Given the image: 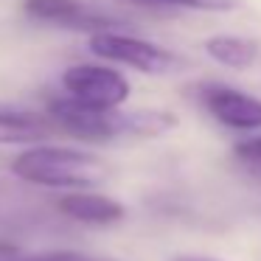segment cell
I'll use <instances>...</instances> for the list:
<instances>
[{
	"mask_svg": "<svg viewBox=\"0 0 261 261\" xmlns=\"http://www.w3.org/2000/svg\"><path fill=\"white\" fill-rule=\"evenodd\" d=\"M51 132V121L23 110H0V146L34 143Z\"/></svg>",
	"mask_w": 261,
	"mask_h": 261,
	"instance_id": "obj_8",
	"label": "cell"
},
{
	"mask_svg": "<svg viewBox=\"0 0 261 261\" xmlns=\"http://www.w3.org/2000/svg\"><path fill=\"white\" fill-rule=\"evenodd\" d=\"M62 87L70 98L98 110L121 107L132 90L121 70L104 65H70L62 73Z\"/></svg>",
	"mask_w": 261,
	"mask_h": 261,
	"instance_id": "obj_3",
	"label": "cell"
},
{
	"mask_svg": "<svg viewBox=\"0 0 261 261\" xmlns=\"http://www.w3.org/2000/svg\"><path fill=\"white\" fill-rule=\"evenodd\" d=\"M154 3H169V6H186V9H202V12H227L236 3L233 0H154Z\"/></svg>",
	"mask_w": 261,
	"mask_h": 261,
	"instance_id": "obj_12",
	"label": "cell"
},
{
	"mask_svg": "<svg viewBox=\"0 0 261 261\" xmlns=\"http://www.w3.org/2000/svg\"><path fill=\"white\" fill-rule=\"evenodd\" d=\"M186 261H199V258H186Z\"/></svg>",
	"mask_w": 261,
	"mask_h": 261,
	"instance_id": "obj_14",
	"label": "cell"
},
{
	"mask_svg": "<svg viewBox=\"0 0 261 261\" xmlns=\"http://www.w3.org/2000/svg\"><path fill=\"white\" fill-rule=\"evenodd\" d=\"M17 261H96V258L73 253V250H51V253H34V255H25V258H17Z\"/></svg>",
	"mask_w": 261,
	"mask_h": 261,
	"instance_id": "obj_13",
	"label": "cell"
},
{
	"mask_svg": "<svg viewBox=\"0 0 261 261\" xmlns=\"http://www.w3.org/2000/svg\"><path fill=\"white\" fill-rule=\"evenodd\" d=\"M23 12L37 23H51L59 29L104 31V25H110L107 17L87 9L79 0H23Z\"/></svg>",
	"mask_w": 261,
	"mask_h": 261,
	"instance_id": "obj_6",
	"label": "cell"
},
{
	"mask_svg": "<svg viewBox=\"0 0 261 261\" xmlns=\"http://www.w3.org/2000/svg\"><path fill=\"white\" fill-rule=\"evenodd\" d=\"M12 171L20 180L42 188L82 191L107 182L110 163L98 154L68 146H31L12 160Z\"/></svg>",
	"mask_w": 261,
	"mask_h": 261,
	"instance_id": "obj_1",
	"label": "cell"
},
{
	"mask_svg": "<svg viewBox=\"0 0 261 261\" xmlns=\"http://www.w3.org/2000/svg\"><path fill=\"white\" fill-rule=\"evenodd\" d=\"M202 104L222 126L239 132L261 129V98L227 85H208L202 90Z\"/></svg>",
	"mask_w": 261,
	"mask_h": 261,
	"instance_id": "obj_5",
	"label": "cell"
},
{
	"mask_svg": "<svg viewBox=\"0 0 261 261\" xmlns=\"http://www.w3.org/2000/svg\"><path fill=\"white\" fill-rule=\"evenodd\" d=\"M90 51L96 57L107 59V62L126 65V68H135L138 73H146V76H169L182 68V59L174 51H169V48L154 45V42L132 37V34L110 31V29L93 31Z\"/></svg>",
	"mask_w": 261,
	"mask_h": 261,
	"instance_id": "obj_2",
	"label": "cell"
},
{
	"mask_svg": "<svg viewBox=\"0 0 261 261\" xmlns=\"http://www.w3.org/2000/svg\"><path fill=\"white\" fill-rule=\"evenodd\" d=\"M233 154H236V160L242 166H247V169H253L261 174V135L239 141L236 146H233Z\"/></svg>",
	"mask_w": 261,
	"mask_h": 261,
	"instance_id": "obj_11",
	"label": "cell"
},
{
	"mask_svg": "<svg viewBox=\"0 0 261 261\" xmlns=\"http://www.w3.org/2000/svg\"><path fill=\"white\" fill-rule=\"evenodd\" d=\"M177 126V115L169 110H129L126 135L129 138H158Z\"/></svg>",
	"mask_w": 261,
	"mask_h": 261,
	"instance_id": "obj_10",
	"label": "cell"
},
{
	"mask_svg": "<svg viewBox=\"0 0 261 261\" xmlns=\"http://www.w3.org/2000/svg\"><path fill=\"white\" fill-rule=\"evenodd\" d=\"M48 118L57 126H62L68 135L82 138V141H110V138L126 135L124 110H98L76 101V98H54L48 107Z\"/></svg>",
	"mask_w": 261,
	"mask_h": 261,
	"instance_id": "obj_4",
	"label": "cell"
},
{
	"mask_svg": "<svg viewBox=\"0 0 261 261\" xmlns=\"http://www.w3.org/2000/svg\"><path fill=\"white\" fill-rule=\"evenodd\" d=\"M57 208L65 216H70L76 222H85V225H113V222L124 219V214H126V208L121 202L104 197V194H93L87 188L65 194L57 202Z\"/></svg>",
	"mask_w": 261,
	"mask_h": 261,
	"instance_id": "obj_7",
	"label": "cell"
},
{
	"mask_svg": "<svg viewBox=\"0 0 261 261\" xmlns=\"http://www.w3.org/2000/svg\"><path fill=\"white\" fill-rule=\"evenodd\" d=\"M205 54L222 68L230 70H247L258 59V45L253 40H244L236 34H216L205 40Z\"/></svg>",
	"mask_w": 261,
	"mask_h": 261,
	"instance_id": "obj_9",
	"label": "cell"
}]
</instances>
